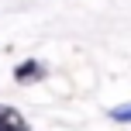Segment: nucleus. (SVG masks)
Here are the masks:
<instances>
[{
    "instance_id": "nucleus-1",
    "label": "nucleus",
    "mask_w": 131,
    "mask_h": 131,
    "mask_svg": "<svg viewBox=\"0 0 131 131\" xmlns=\"http://www.w3.org/2000/svg\"><path fill=\"white\" fill-rule=\"evenodd\" d=\"M45 76H48V69L41 59H24L21 66H14V79L17 83H41Z\"/></svg>"
},
{
    "instance_id": "nucleus-2",
    "label": "nucleus",
    "mask_w": 131,
    "mask_h": 131,
    "mask_svg": "<svg viewBox=\"0 0 131 131\" xmlns=\"http://www.w3.org/2000/svg\"><path fill=\"white\" fill-rule=\"evenodd\" d=\"M28 121L21 117V111L14 107H0V131H24Z\"/></svg>"
},
{
    "instance_id": "nucleus-3",
    "label": "nucleus",
    "mask_w": 131,
    "mask_h": 131,
    "mask_svg": "<svg viewBox=\"0 0 131 131\" xmlns=\"http://www.w3.org/2000/svg\"><path fill=\"white\" fill-rule=\"evenodd\" d=\"M107 117H111V121H117V124H131V104L111 107V111H107Z\"/></svg>"
}]
</instances>
